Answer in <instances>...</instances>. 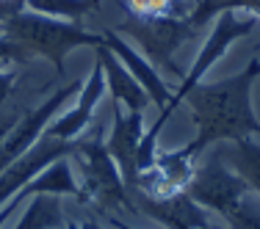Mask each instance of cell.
I'll return each mask as SVG.
<instances>
[{
  "mask_svg": "<svg viewBox=\"0 0 260 229\" xmlns=\"http://www.w3.org/2000/svg\"><path fill=\"white\" fill-rule=\"evenodd\" d=\"M260 78V55H252L249 64L241 72L221 80H202L185 97L191 108L197 135L185 144L194 158L213 144H233V141L257 135L260 138V119L252 108V91L255 80Z\"/></svg>",
  "mask_w": 260,
  "mask_h": 229,
  "instance_id": "6da1fadb",
  "label": "cell"
},
{
  "mask_svg": "<svg viewBox=\"0 0 260 229\" xmlns=\"http://www.w3.org/2000/svg\"><path fill=\"white\" fill-rule=\"evenodd\" d=\"M3 36L22 45L30 55H42L55 66L58 75H64V58L78 47H97L103 45V33L80 28L78 22L55 20L36 11H20L17 17L3 22Z\"/></svg>",
  "mask_w": 260,
  "mask_h": 229,
  "instance_id": "7a4b0ae2",
  "label": "cell"
},
{
  "mask_svg": "<svg viewBox=\"0 0 260 229\" xmlns=\"http://www.w3.org/2000/svg\"><path fill=\"white\" fill-rule=\"evenodd\" d=\"M80 163V204H94L103 215H116V213H139L130 196V188L125 185L119 169H116L111 152L105 149L100 135L83 138L80 152L75 155Z\"/></svg>",
  "mask_w": 260,
  "mask_h": 229,
  "instance_id": "3957f363",
  "label": "cell"
},
{
  "mask_svg": "<svg viewBox=\"0 0 260 229\" xmlns=\"http://www.w3.org/2000/svg\"><path fill=\"white\" fill-rule=\"evenodd\" d=\"M257 28V20L249 14H241V11H221L219 17L213 20V30L208 33L205 45H202L200 55L194 58V64H191V69L183 75L180 86L175 89V94H172L169 105H166L164 110L158 113V119L152 122L158 130H164V125L169 122V116L177 110V105H180L185 97L191 94V89H194L197 83H202L205 75L210 72V66L219 64L221 55L230 50V45H235L238 39H244V36H249L252 30Z\"/></svg>",
  "mask_w": 260,
  "mask_h": 229,
  "instance_id": "277c9868",
  "label": "cell"
},
{
  "mask_svg": "<svg viewBox=\"0 0 260 229\" xmlns=\"http://www.w3.org/2000/svg\"><path fill=\"white\" fill-rule=\"evenodd\" d=\"M116 33L130 36L141 47V55L155 69H166L183 80L185 72L175 64V53L188 39H194L197 28L188 22V17H127Z\"/></svg>",
  "mask_w": 260,
  "mask_h": 229,
  "instance_id": "5b68a950",
  "label": "cell"
},
{
  "mask_svg": "<svg viewBox=\"0 0 260 229\" xmlns=\"http://www.w3.org/2000/svg\"><path fill=\"white\" fill-rule=\"evenodd\" d=\"M185 194L200 204V207H205L208 213H216L224 221L241 202L249 199L252 190L227 166V160L219 152V155H210L205 163H200L194 169V177H191Z\"/></svg>",
  "mask_w": 260,
  "mask_h": 229,
  "instance_id": "8992f818",
  "label": "cell"
},
{
  "mask_svg": "<svg viewBox=\"0 0 260 229\" xmlns=\"http://www.w3.org/2000/svg\"><path fill=\"white\" fill-rule=\"evenodd\" d=\"M80 86H83L80 80H75V83H70V86H61V89L47 97L42 105H36V108H30V110H22L20 122L11 127V133L6 135V141L0 144V171H3L9 163H14L20 155H25L30 146L45 135L47 125H50V122L55 119V113L78 94Z\"/></svg>",
  "mask_w": 260,
  "mask_h": 229,
  "instance_id": "52a82bcc",
  "label": "cell"
},
{
  "mask_svg": "<svg viewBox=\"0 0 260 229\" xmlns=\"http://www.w3.org/2000/svg\"><path fill=\"white\" fill-rule=\"evenodd\" d=\"M80 144H83V138L61 141V138H53V135H42L25 155H20L14 163H9L0 171V207L9 199H14L42 169H47L50 163H55V160H61V158L78 155Z\"/></svg>",
  "mask_w": 260,
  "mask_h": 229,
  "instance_id": "ba28073f",
  "label": "cell"
},
{
  "mask_svg": "<svg viewBox=\"0 0 260 229\" xmlns=\"http://www.w3.org/2000/svg\"><path fill=\"white\" fill-rule=\"evenodd\" d=\"M194 169H197V158L185 146L172 152H160L155 163L139 174L136 190L144 196H152V199H166V196L183 194L188 188L191 177H194Z\"/></svg>",
  "mask_w": 260,
  "mask_h": 229,
  "instance_id": "9c48e42d",
  "label": "cell"
},
{
  "mask_svg": "<svg viewBox=\"0 0 260 229\" xmlns=\"http://www.w3.org/2000/svg\"><path fill=\"white\" fill-rule=\"evenodd\" d=\"M141 138H144V113L141 110H122V105H114V125H111L105 149L111 152V158H114L116 169H119L130 190H136V182H139L136 155H139Z\"/></svg>",
  "mask_w": 260,
  "mask_h": 229,
  "instance_id": "30bf717a",
  "label": "cell"
},
{
  "mask_svg": "<svg viewBox=\"0 0 260 229\" xmlns=\"http://www.w3.org/2000/svg\"><path fill=\"white\" fill-rule=\"evenodd\" d=\"M103 94H105V75H103L100 61L94 58L89 78L83 80V86L78 91V102L70 110H64L61 116H55L47 125L45 135H53V138H61V141H78L86 133V127L91 125V116H94V108L103 100Z\"/></svg>",
  "mask_w": 260,
  "mask_h": 229,
  "instance_id": "8fae6325",
  "label": "cell"
},
{
  "mask_svg": "<svg viewBox=\"0 0 260 229\" xmlns=\"http://www.w3.org/2000/svg\"><path fill=\"white\" fill-rule=\"evenodd\" d=\"M133 204L141 215H150L152 221L164 224L166 229H205L210 226V213L205 207H200L188 194H175L166 199H152L139 190H130Z\"/></svg>",
  "mask_w": 260,
  "mask_h": 229,
  "instance_id": "7c38bea8",
  "label": "cell"
},
{
  "mask_svg": "<svg viewBox=\"0 0 260 229\" xmlns=\"http://www.w3.org/2000/svg\"><path fill=\"white\" fill-rule=\"evenodd\" d=\"M103 39H105V47L125 64V69L130 72V75L139 80V86L147 91L150 102L155 105L158 110H164L166 105H169L172 94H169V86L164 83V78H160V72L136 50L133 45H127L122 33H116V30H103Z\"/></svg>",
  "mask_w": 260,
  "mask_h": 229,
  "instance_id": "4fadbf2b",
  "label": "cell"
},
{
  "mask_svg": "<svg viewBox=\"0 0 260 229\" xmlns=\"http://www.w3.org/2000/svg\"><path fill=\"white\" fill-rule=\"evenodd\" d=\"M94 58L103 66L105 91L114 97V105H125V110H141L144 113V108L150 105V97L139 86V80L125 69V64L105 47V39H103V45L94 47Z\"/></svg>",
  "mask_w": 260,
  "mask_h": 229,
  "instance_id": "5bb4252c",
  "label": "cell"
},
{
  "mask_svg": "<svg viewBox=\"0 0 260 229\" xmlns=\"http://www.w3.org/2000/svg\"><path fill=\"white\" fill-rule=\"evenodd\" d=\"M20 196L22 199H28V196H75L80 202V182L70 166V158H61L55 163H50L47 169H42L20 190Z\"/></svg>",
  "mask_w": 260,
  "mask_h": 229,
  "instance_id": "9a60e30c",
  "label": "cell"
},
{
  "mask_svg": "<svg viewBox=\"0 0 260 229\" xmlns=\"http://www.w3.org/2000/svg\"><path fill=\"white\" fill-rule=\"evenodd\" d=\"M221 158L227 160V166L249 185V190L255 196H260V138L249 135L227 144V149L221 152Z\"/></svg>",
  "mask_w": 260,
  "mask_h": 229,
  "instance_id": "2e32d148",
  "label": "cell"
},
{
  "mask_svg": "<svg viewBox=\"0 0 260 229\" xmlns=\"http://www.w3.org/2000/svg\"><path fill=\"white\" fill-rule=\"evenodd\" d=\"M64 226V207L61 196H34L22 210L14 229H58Z\"/></svg>",
  "mask_w": 260,
  "mask_h": 229,
  "instance_id": "e0dca14e",
  "label": "cell"
},
{
  "mask_svg": "<svg viewBox=\"0 0 260 229\" xmlns=\"http://www.w3.org/2000/svg\"><path fill=\"white\" fill-rule=\"evenodd\" d=\"M25 9L45 17H55V20L75 22L83 14L94 11V6H91V0H25Z\"/></svg>",
  "mask_w": 260,
  "mask_h": 229,
  "instance_id": "ac0fdd59",
  "label": "cell"
},
{
  "mask_svg": "<svg viewBox=\"0 0 260 229\" xmlns=\"http://www.w3.org/2000/svg\"><path fill=\"white\" fill-rule=\"evenodd\" d=\"M133 17H188V0H127Z\"/></svg>",
  "mask_w": 260,
  "mask_h": 229,
  "instance_id": "d6986e66",
  "label": "cell"
},
{
  "mask_svg": "<svg viewBox=\"0 0 260 229\" xmlns=\"http://www.w3.org/2000/svg\"><path fill=\"white\" fill-rule=\"evenodd\" d=\"M224 221L227 229H260V204L255 199H244Z\"/></svg>",
  "mask_w": 260,
  "mask_h": 229,
  "instance_id": "ffe728a7",
  "label": "cell"
},
{
  "mask_svg": "<svg viewBox=\"0 0 260 229\" xmlns=\"http://www.w3.org/2000/svg\"><path fill=\"white\" fill-rule=\"evenodd\" d=\"M227 9H230V0H197V3L191 6V11H188V22L194 28H202Z\"/></svg>",
  "mask_w": 260,
  "mask_h": 229,
  "instance_id": "44dd1931",
  "label": "cell"
},
{
  "mask_svg": "<svg viewBox=\"0 0 260 229\" xmlns=\"http://www.w3.org/2000/svg\"><path fill=\"white\" fill-rule=\"evenodd\" d=\"M30 58V53L22 45H17L9 36H0V61H9V64H25Z\"/></svg>",
  "mask_w": 260,
  "mask_h": 229,
  "instance_id": "7402d4cb",
  "label": "cell"
},
{
  "mask_svg": "<svg viewBox=\"0 0 260 229\" xmlns=\"http://www.w3.org/2000/svg\"><path fill=\"white\" fill-rule=\"evenodd\" d=\"M20 116H22V110L17 108V105H0V144L6 141V135L11 133V127L20 122Z\"/></svg>",
  "mask_w": 260,
  "mask_h": 229,
  "instance_id": "603a6c76",
  "label": "cell"
},
{
  "mask_svg": "<svg viewBox=\"0 0 260 229\" xmlns=\"http://www.w3.org/2000/svg\"><path fill=\"white\" fill-rule=\"evenodd\" d=\"M14 83H17V72L14 69H0V105L11 97V91H14Z\"/></svg>",
  "mask_w": 260,
  "mask_h": 229,
  "instance_id": "cb8c5ba5",
  "label": "cell"
},
{
  "mask_svg": "<svg viewBox=\"0 0 260 229\" xmlns=\"http://www.w3.org/2000/svg\"><path fill=\"white\" fill-rule=\"evenodd\" d=\"M20 11H25V0H0V25L11 17H17Z\"/></svg>",
  "mask_w": 260,
  "mask_h": 229,
  "instance_id": "d4e9b609",
  "label": "cell"
},
{
  "mask_svg": "<svg viewBox=\"0 0 260 229\" xmlns=\"http://www.w3.org/2000/svg\"><path fill=\"white\" fill-rule=\"evenodd\" d=\"M227 11H244V14L260 20V0H230V9Z\"/></svg>",
  "mask_w": 260,
  "mask_h": 229,
  "instance_id": "484cf974",
  "label": "cell"
},
{
  "mask_svg": "<svg viewBox=\"0 0 260 229\" xmlns=\"http://www.w3.org/2000/svg\"><path fill=\"white\" fill-rule=\"evenodd\" d=\"M20 204H22V196L17 194L14 199H9V202L3 204V207H0V229H3V224H6V221H9V218H11V215H14V210L20 207Z\"/></svg>",
  "mask_w": 260,
  "mask_h": 229,
  "instance_id": "4316f807",
  "label": "cell"
},
{
  "mask_svg": "<svg viewBox=\"0 0 260 229\" xmlns=\"http://www.w3.org/2000/svg\"><path fill=\"white\" fill-rule=\"evenodd\" d=\"M105 221H108V224L114 226V229H136V226H127L125 221H119L116 215H105Z\"/></svg>",
  "mask_w": 260,
  "mask_h": 229,
  "instance_id": "83f0119b",
  "label": "cell"
},
{
  "mask_svg": "<svg viewBox=\"0 0 260 229\" xmlns=\"http://www.w3.org/2000/svg\"><path fill=\"white\" fill-rule=\"evenodd\" d=\"M100 3H103V0H91V6H94V9H100Z\"/></svg>",
  "mask_w": 260,
  "mask_h": 229,
  "instance_id": "f1b7e54d",
  "label": "cell"
},
{
  "mask_svg": "<svg viewBox=\"0 0 260 229\" xmlns=\"http://www.w3.org/2000/svg\"><path fill=\"white\" fill-rule=\"evenodd\" d=\"M6 66H9V61H0V69H6Z\"/></svg>",
  "mask_w": 260,
  "mask_h": 229,
  "instance_id": "f546056e",
  "label": "cell"
},
{
  "mask_svg": "<svg viewBox=\"0 0 260 229\" xmlns=\"http://www.w3.org/2000/svg\"><path fill=\"white\" fill-rule=\"evenodd\" d=\"M188 3H191V6H194V3H197V0H188Z\"/></svg>",
  "mask_w": 260,
  "mask_h": 229,
  "instance_id": "4dcf8cb0",
  "label": "cell"
},
{
  "mask_svg": "<svg viewBox=\"0 0 260 229\" xmlns=\"http://www.w3.org/2000/svg\"><path fill=\"white\" fill-rule=\"evenodd\" d=\"M257 55H260V45H257Z\"/></svg>",
  "mask_w": 260,
  "mask_h": 229,
  "instance_id": "1f68e13d",
  "label": "cell"
},
{
  "mask_svg": "<svg viewBox=\"0 0 260 229\" xmlns=\"http://www.w3.org/2000/svg\"><path fill=\"white\" fill-rule=\"evenodd\" d=\"M94 229H100V226H97V224H94Z\"/></svg>",
  "mask_w": 260,
  "mask_h": 229,
  "instance_id": "d6a6232c",
  "label": "cell"
},
{
  "mask_svg": "<svg viewBox=\"0 0 260 229\" xmlns=\"http://www.w3.org/2000/svg\"><path fill=\"white\" fill-rule=\"evenodd\" d=\"M58 229H64V226H58Z\"/></svg>",
  "mask_w": 260,
  "mask_h": 229,
  "instance_id": "836d02e7",
  "label": "cell"
}]
</instances>
